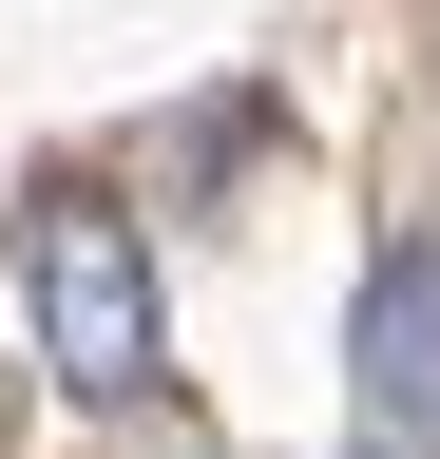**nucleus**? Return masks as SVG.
I'll return each mask as SVG.
<instances>
[{
  "label": "nucleus",
  "mask_w": 440,
  "mask_h": 459,
  "mask_svg": "<svg viewBox=\"0 0 440 459\" xmlns=\"http://www.w3.org/2000/svg\"><path fill=\"white\" fill-rule=\"evenodd\" d=\"M20 325H39V364H58V402H153V364H173V325H153V249H134V211L96 192V172H39L20 192Z\"/></svg>",
  "instance_id": "obj_1"
},
{
  "label": "nucleus",
  "mask_w": 440,
  "mask_h": 459,
  "mask_svg": "<svg viewBox=\"0 0 440 459\" xmlns=\"http://www.w3.org/2000/svg\"><path fill=\"white\" fill-rule=\"evenodd\" d=\"M345 364H364V421H383V459H440V249H383V268H364Z\"/></svg>",
  "instance_id": "obj_2"
}]
</instances>
